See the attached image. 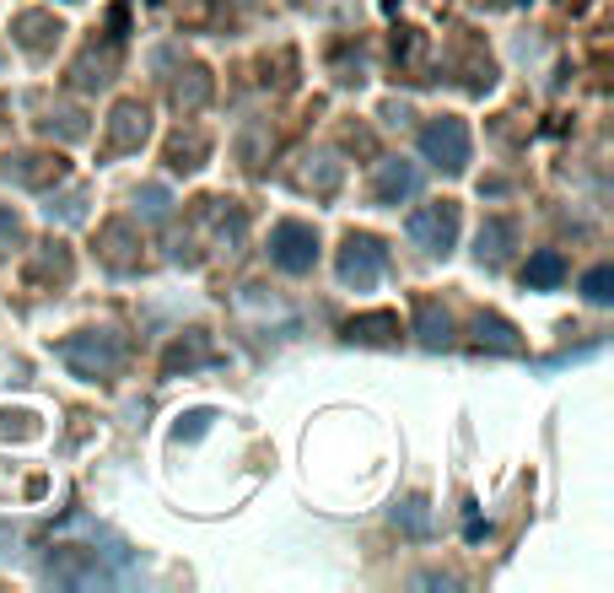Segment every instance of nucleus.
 I'll list each match as a JSON object with an SVG mask.
<instances>
[{"label": "nucleus", "instance_id": "nucleus-4", "mask_svg": "<svg viewBox=\"0 0 614 593\" xmlns=\"http://www.w3.org/2000/svg\"><path fill=\"white\" fill-rule=\"evenodd\" d=\"M410 238H416V249H427V254H453V238H458V205H453V199H431V205H421V210L410 216Z\"/></svg>", "mask_w": 614, "mask_h": 593}, {"label": "nucleus", "instance_id": "nucleus-17", "mask_svg": "<svg viewBox=\"0 0 614 593\" xmlns=\"http://www.w3.org/2000/svg\"><path fill=\"white\" fill-rule=\"evenodd\" d=\"M205 421H211V410H194V415H189V426H179V432H189V437H200V432H205Z\"/></svg>", "mask_w": 614, "mask_h": 593}, {"label": "nucleus", "instance_id": "nucleus-13", "mask_svg": "<svg viewBox=\"0 0 614 593\" xmlns=\"http://www.w3.org/2000/svg\"><path fill=\"white\" fill-rule=\"evenodd\" d=\"M394 524L405 528V534H416V539H421V534H427V528H431L427 502H421V497H405V502L394 508Z\"/></svg>", "mask_w": 614, "mask_h": 593}, {"label": "nucleus", "instance_id": "nucleus-3", "mask_svg": "<svg viewBox=\"0 0 614 593\" xmlns=\"http://www.w3.org/2000/svg\"><path fill=\"white\" fill-rule=\"evenodd\" d=\"M383 264H388V249L372 232H351L345 249H340V281L356 286V292H372L383 281Z\"/></svg>", "mask_w": 614, "mask_h": 593}, {"label": "nucleus", "instance_id": "nucleus-9", "mask_svg": "<svg viewBox=\"0 0 614 593\" xmlns=\"http://www.w3.org/2000/svg\"><path fill=\"white\" fill-rule=\"evenodd\" d=\"M109 140H114L120 151L140 146V140H146V109H140V103H120V109H114V125H109Z\"/></svg>", "mask_w": 614, "mask_h": 593}, {"label": "nucleus", "instance_id": "nucleus-15", "mask_svg": "<svg viewBox=\"0 0 614 593\" xmlns=\"http://www.w3.org/2000/svg\"><path fill=\"white\" fill-rule=\"evenodd\" d=\"M22 238V221H16V210L11 205H0V249H11Z\"/></svg>", "mask_w": 614, "mask_h": 593}, {"label": "nucleus", "instance_id": "nucleus-16", "mask_svg": "<svg viewBox=\"0 0 614 593\" xmlns=\"http://www.w3.org/2000/svg\"><path fill=\"white\" fill-rule=\"evenodd\" d=\"M140 199H146V216H151V221L168 210V190H140Z\"/></svg>", "mask_w": 614, "mask_h": 593}, {"label": "nucleus", "instance_id": "nucleus-2", "mask_svg": "<svg viewBox=\"0 0 614 593\" xmlns=\"http://www.w3.org/2000/svg\"><path fill=\"white\" fill-rule=\"evenodd\" d=\"M421 151H427L431 168H442V173H464V168H469V125L453 119V114L431 119L427 130H421Z\"/></svg>", "mask_w": 614, "mask_h": 593}, {"label": "nucleus", "instance_id": "nucleus-7", "mask_svg": "<svg viewBox=\"0 0 614 593\" xmlns=\"http://www.w3.org/2000/svg\"><path fill=\"white\" fill-rule=\"evenodd\" d=\"M560 281H566V254H560V249L528 254V264H523V286H528V292H555Z\"/></svg>", "mask_w": 614, "mask_h": 593}, {"label": "nucleus", "instance_id": "nucleus-14", "mask_svg": "<svg viewBox=\"0 0 614 593\" xmlns=\"http://www.w3.org/2000/svg\"><path fill=\"white\" fill-rule=\"evenodd\" d=\"M480 345L491 351H518V330L507 319H480Z\"/></svg>", "mask_w": 614, "mask_h": 593}, {"label": "nucleus", "instance_id": "nucleus-6", "mask_svg": "<svg viewBox=\"0 0 614 593\" xmlns=\"http://www.w3.org/2000/svg\"><path fill=\"white\" fill-rule=\"evenodd\" d=\"M416 190H421V173H416V162H405V157H388V162L377 168V184H372L377 205H399V199H410Z\"/></svg>", "mask_w": 614, "mask_h": 593}, {"label": "nucleus", "instance_id": "nucleus-8", "mask_svg": "<svg viewBox=\"0 0 614 593\" xmlns=\"http://www.w3.org/2000/svg\"><path fill=\"white\" fill-rule=\"evenodd\" d=\"M512 243H518V221H507V216H491L486 227H480V264H501L512 254Z\"/></svg>", "mask_w": 614, "mask_h": 593}, {"label": "nucleus", "instance_id": "nucleus-1", "mask_svg": "<svg viewBox=\"0 0 614 593\" xmlns=\"http://www.w3.org/2000/svg\"><path fill=\"white\" fill-rule=\"evenodd\" d=\"M270 264L286 270V275H307L318 264V232L307 221H297V216L275 221L270 227Z\"/></svg>", "mask_w": 614, "mask_h": 593}, {"label": "nucleus", "instance_id": "nucleus-10", "mask_svg": "<svg viewBox=\"0 0 614 593\" xmlns=\"http://www.w3.org/2000/svg\"><path fill=\"white\" fill-rule=\"evenodd\" d=\"M345 340H362V345H394L399 340V319L394 313H372V319H351Z\"/></svg>", "mask_w": 614, "mask_h": 593}, {"label": "nucleus", "instance_id": "nucleus-12", "mask_svg": "<svg viewBox=\"0 0 614 593\" xmlns=\"http://www.w3.org/2000/svg\"><path fill=\"white\" fill-rule=\"evenodd\" d=\"M582 297H588L593 308H610L614 303V270L610 264H599V270H588V275H582Z\"/></svg>", "mask_w": 614, "mask_h": 593}, {"label": "nucleus", "instance_id": "nucleus-5", "mask_svg": "<svg viewBox=\"0 0 614 593\" xmlns=\"http://www.w3.org/2000/svg\"><path fill=\"white\" fill-rule=\"evenodd\" d=\"M65 362L81 378H109V373H120L124 345L114 334H76V340H65Z\"/></svg>", "mask_w": 614, "mask_h": 593}, {"label": "nucleus", "instance_id": "nucleus-11", "mask_svg": "<svg viewBox=\"0 0 614 593\" xmlns=\"http://www.w3.org/2000/svg\"><path fill=\"white\" fill-rule=\"evenodd\" d=\"M416 334L427 340L431 351H436V345H447V340H453V319H447V308L421 303V313H416Z\"/></svg>", "mask_w": 614, "mask_h": 593}]
</instances>
